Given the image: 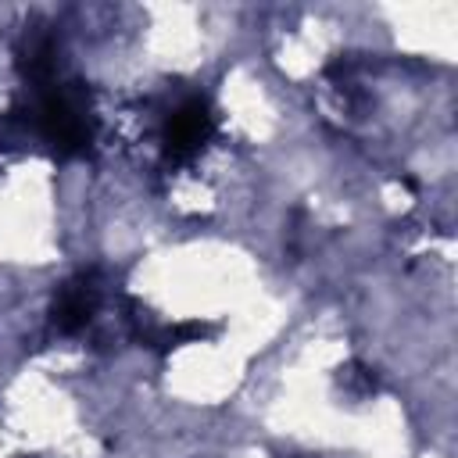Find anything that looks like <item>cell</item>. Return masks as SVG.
Masks as SVG:
<instances>
[{
  "label": "cell",
  "mask_w": 458,
  "mask_h": 458,
  "mask_svg": "<svg viewBox=\"0 0 458 458\" xmlns=\"http://www.w3.org/2000/svg\"><path fill=\"white\" fill-rule=\"evenodd\" d=\"M39 129L61 157L82 154L93 140V118H89L82 89L54 86L39 104Z\"/></svg>",
  "instance_id": "obj_1"
},
{
  "label": "cell",
  "mask_w": 458,
  "mask_h": 458,
  "mask_svg": "<svg viewBox=\"0 0 458 458\" xmlns=\"http://www.w3.org/2000/svg\"><path fill=\"white\" fill-rule=\"evenodd\" d=\"M215 132V114L204 100H186L179 104L165 129H161V150H165V161H190Z\"/></svg>",
  "instance_id": "obj_2"
},
{
  "label": "cell",
  "mask_w": 458,
  "mask_h": 458,
  "mask_svg": "<svg viewBox=\"0 0 458 458\" xmlns=\"http://www.w3.org/2000/svg\"><path fill=\"white\" fill-rule=\"evenodd\" d=\"M93 311H97V286H93V279L79 276L54 301V326L61 333H79V329L89 326Z\"/></svg>",
  "instance_id": "obj_3"
},
{
  "label": "cell",
  "mask_w": 458,
  "mask_h": 458,
  "mask_svg": "<svg viewBox=\"0 0 458 458\" xmlns=\"http://www.w3.org/2000/svg\"><path fill=\"white\" fill-rule=\"evenodd\" d=\"M211 333H215V326H208V322H200V318H190V322H175V326L157 329V333L150 336V344H154L157 351H172V347H182V344H197V340H204V336H211Z\"/></svg>",
  "instance_id": "obj_4"
},
{
  "label": "cell",
  "mask_w": 458,
  "mask_h": 458,
  "mask_svg": "<svg viewBox=\"0 0 458 458\" xmlns=\"http://www.w3.org/2000/svg\"><path fill=\"white\" fill-rule=\"evenodd\" d=\"M340 383H344V390H351V394H358V397H369V394L376 390V376H372V369L361 365V361L344 365V369H340Z\"/></svg>",
  "instance_id": "obj_5"
}]
</instances>
